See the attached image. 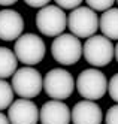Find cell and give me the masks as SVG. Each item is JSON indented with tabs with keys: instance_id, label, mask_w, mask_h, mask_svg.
<instances>
[{
	"instance_id": "11",
	"label": "cell",
	"mask_w": 118,
	"mask_h": 124,
	"mask_svg": "<svg viewBox=\"0 0 118 124\" xmlns=\"http://www.w3.org/2000/svg\"><path fill=\"white\" fill-rule=\"evenodd\" d=\"M39 121L42 124H70L72 112L61 100H48L39 109Z\"/></svg>"
},
{
	"instance_id": "9",
	"label": "cell",
	"mask_w": 118,
	"mask_h": 124,
	"mask_svg": "<svg viewBox=\"0 0 118 124\" xmlns=\"http://www.w3.org/2000/svg\"><path fill=\"white\" fill-rule=\"evenodd\" d=\"M8 118L11 124H38L39 108L30 99H18L8 108Z\"/></svg>"
},
{
	"instance_id": "21",
	"label": "cell",
	"mask_w": 118,
	"mask_h": 124,
	"mask_svg": "<svg viewBox=\"0 0 118 124\" xmlns=\"http://www.w3.org/2000/svg\"><path fill=\"white\" fill-rule=\"evenodd\" d=\"M0 124H11V123H9L8 115H5L2 111H0Z\"/></svg>"
},
{
	"instance_id": "2",
	"label": "cell",
	"mask_w": 118,
	"mask_h": 124,
	"mask_svg": "<svg viewBox=\"0 0 118 124\" xmlns=\"http://www.w3.org/2000/svg\"><path fill=\"white\" fill-rule=\"evenodd\" d=\"M75 88L85 100H99L108 91V79L103 72H100L97 67L82 70L76 81Z\"/></svg>"
},
{
	"instance_id": "16",
	"label": "cell",
	"mask_w": 118,
	"mask_h": 124,
	"mask_svg": "<svg viewBox=\"0 0 118 124\" xmlns=\"http://www.w3.org/2000/svg\"><path fill=\"white\" fill-rule=\"evenodd\" d=\"M85 3L88 5V8H91L96 12H105L111 9L115 0H85Z\"/></svg>"
},
{
	"instance_id": "18",
	"label": "cell",
	"mask_w": 118,
	"mask_h": 124,
	"mask_svg": "<svg viewBox=\"0 0 118 124\" xmlns=\"http://www.w3.org/2000/svg\"><path fill=\"white\" fill-rule=\"evenodd\" d=\"M105 123L106 124H118V103L108 109L106 117H105Z\"/></svg>"
},
{
	"instance_id": "14",
	"label": "cell",
	"mask_w": 118,
	"mask_h": 124,
	"mask_svg": "<svg viewBox=\"0 0 118 124\" xmlns=\"http://www.w3.org/2000/svg\"><path fill=\"white\" fill-rule=\"evenodd\" d=\"M18 69V60L12 49L0 46V79L11 78Z\"/></svg>"
},
{
	"instance_id": "8",
	"label": "cell",
	"mask_w": 118,
	"mask_h": 124,
	"mask_svg": "<svg viewBox=\"0 0 118 124\" xmlns=\"http://www.w3.org/2000/svg\"><path fill=\"white\" fill-rule=\"evenodd\" d=\"M43 90L54 100H64L75 90V79L66 69H51L43 76Z\"/></svg>"
},
{
	"instance_id": "22",
	"label": "cell",
	"mask_w": 118,
	"mask_h": 124,
	"mask_svg": "<svg viewBox=\"0 0 118 124\" xmlns=\"http://www.w3.org/2000/svg\"><path fill=\"white\" fill-rule=\"evenodd\" d=\"M18 0H0V6H11V5H15Z\"/></svg>"
},
{
	"instance_id": "24",
	"label": "cell",
	"mask_w": 118,
	"mask_h": 124,
	"mask_svg": "<svg viewBox=\"0 0 118 124\" xmlns=\"http://www.w3.org/2000/svg\"><path fill=\"white\" fill-rule=\"evenodd\" d=\"M115 2H117V3H118V0H115Z\"/></svg>"
},
{
	"instance_id": "7",
	"label": "cell",
	"mask_w": 118,
	"mask_h": 124,
	"mask_svg": "<svg viewBox=\"0 0 118 124\" xmlns=\"http://www.w3.org/2000/svg\"><path fill=\"white\" fill-rule=\"evenodd\" d=\"M51 54L54 60L63 66L76 64L82 57V43L72 33H63L54 39Z\"/></svg>"
},
{
	"instance_id": "12",
	"label": "cell",
	"mask_w": 118,
	"mask_h": 124,
	"mask_svg": "<svg viewBox=\"0 0 118 124\" xmlns=\"http://www.w3.org/2000/svg\"><path fill=\"white\" fill-rule=\"evenodd\" d=\"M103 112L96 102L81 100L72 109V123L73 124H102Z\"/></svg>"
},
{
	"instance_id": "5",
	"label": "cell",
	"mask_w": 118,
	"mask_h": 124,
	"mask_svg": "<svg viewBox=\"0 0 118 124\" xmlns=\"http://www.w3.org/2000/svg\"><path fill=\"white\" fill-rule=\"evenodd\" d=\"M36 27L45 36L57 38L67 27V15L57 5H47L36 15Z\"/></svg>"
},
{
	"instance_id": "17",
	"label": "cell",
	"mask_w": 118,
	"mask_h": 124,
	"mask_svg": "<svg viewBox=\"0 0 118 124\" xmlns=\"http://www.w3.org/2000/svg\"><path fill=\"white\" fill-rule=\"evenodd\" d=\"M108 93H109L111 99L115 103H118V73H115L108 82Z\"/></svg>"
},
{
	"instance_id": "1",
	"label": "cell",
	"mask_w": 118,
	"mask_h": 124,
	"mask_svg": "<svg viewBox=\"0 0 118 124\" xmlns=\"http://www.w3.org/2000/svg\"><path fill=\"white\" fill-rule=\"evenodd\" d=\"M12 90L21 99H34L43 90V76L33 66L16 69L12 75Z\"/></svg>"
},
{
	"instance_id": "10",
	"label": "cell",
	"mask_w": 118,
	"mask_h": 124,
	"mask_svg": "<svg viewBox=\"0 0 118 124\" xmlns=\"http://www.w3.org/2000/svg\"><path fill=\"white\" fill-rule=\"evenodd\" d=\"M24 20L20 12L14 9L0 11V40L12 42L23 34Z\"/></svg>"
},
{
	"instance_id": "4",
	"label": "cell",
	"mask_w": 118,
	"mask_h": 124,
	"mask_svg": "<svg viewBox=\"0 0 118 124\" xmlns=\"http://www.w3.org/2000/svg\"><path fill=\"white\" fill-rule=\"evenodd\" d=\"M67 27L78 39H88L99 30V16L88 6H78L67 16Z\"/></svg>"
},
{
	"instance_id": "23",
	"label": "cell",
	"mask_w": 118,
	"mask_h": 124,
	"mask_svg": "<svg viewBox=\"0 0 118 124\" xmlns=\"http://www.w3.org/2000/svg\"><path fill=\"white\" fill-rule=\"evenodd\" d=\"M114 57L117 58V61H118V43L115 45V48H114Z\"/></svg>"
},
{
	"instance_id": "20",
	"label": "cell",
	"mask_w": 118,
	"mask_h": 124,
	"mask_svg": "<svg viewBox=\"0 0 118 124\" xmlns=\"http://www.w3.org/2000/svg\"><path fill=\"white\" fill-rule=\"evenodd\" d=\"M25 2V5H29L30 8H43V6H47V5H49V2L51 0H24Z\"/></svg>"
},
{
	"instance_id": "3",
	"label": "cell",
	"mask_w": 118,
	"mask_h": 124,
	"mask_svg": "<svg viewBox=\"0 0 118 124\" xmlns=\"http://www.w3.org/2000/svg\"><path fill=\"white\" fill-rule=\"evenodd\" d=\"M47 52L45 42L34 33H24L15 40L14 54L18 61L25 66H34L40 63Z\"/></svg>"
},
{
	"instance_id": "13",
	"label": "cell",
	"mask_w": 118,
	"mask_h": 124,
	"mask_svg": "<svg viewBox=\"0 0 118 124\" xmlns=\"http://www.w3.org/2000/svg\"><path fill=\"white\" fill-rule=\"evenodd\" d=\"M99 29L105 38L118 40V8H111L99 16Z\"/></svg>"
},
{
	"instance_id": "6",
	"label": "cell",
	"mask_w": 118,
	"mask_h": 124,
	"mask_svg": "<svg viewBox=\"0 0 118 124\" xmlns=\"http://www.w3.org/2000/svg\"><path fill=\"white\" fill-rule=\"evenodd\" d=\"M114 48L115 46L112 45L111 39L105 38L103 34H94L82 45V55L93 67H103L112 61Z\"/></svg>"
},
{
	"instance_id": "15",
	"label": "cell",
	"mask_w": 118,
	"mask_h": 124,
	"mask_svg": "<svg viewBox=\"0 0 118 124\" xmlns=\"http://www.w3.org/2000/svg\"><path fill=\"white\" fill-rule=\"evenodd\" d=\"M14 90L12 85L5 79H0V111L8 109L14 102Z\"/></svg>"
},
{
	"instance_id": "19",
	"label": "cell",
	"mask_w": 118,
	"mask_h": 124,
	"mask_svg": "<svg viewBox=\"0 0 118 124\" xmlns=\"http://www.w3.org/2000/svg\"><path fill=\"white\" fill-rule=\"evenodd\" d=\"M55 3L61 9H70L72 11L82 3V0H55Z\"/></svg>"
}]
</instances>
